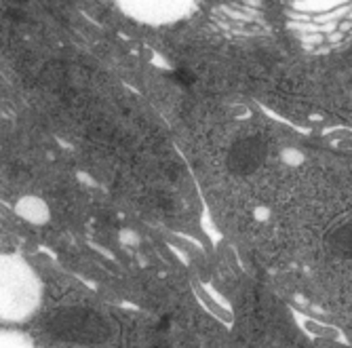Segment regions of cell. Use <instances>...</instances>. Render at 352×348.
Returning <instances> with one entry per match:
<instances>
[{
	"mask_svg": "<svg viewBox=\"0 0 352 348\" xmlns=\"http://www.w3.org/2000/svg\"><path fill=\"white\" fill-rule=\"evenodd\" d=\"M51 331L61 340L72 342H100L108 336V325L102 316L89 310H63L59 312L53 323Z\"/></svg>",
	"mask_w": 352,
	"mask_h": 348,
	"instance_id": "6da1fadb",
	"label": "cell"
},
{
	"mask_svg": "<svg viewBox=\"0 0 352 348\" xmlns=\"http://www.w3.org/2000/svg\"><path fill=\"white\" fill-rule=\"evenodd\" d=\"M266 158V148L262 140L258 138H245L239 140L228 154V167L232 173L239 175H249L258 169Z\"/></svg>",
	"mask_w": 352,
	"mask_h": 348,
	"instance_id": "7a4b0ae2",
	"label": "cell"
},
{
	"mask_svg": "<svg viewBox=\"0 0 352 348\" xmlns=\"http://www.w3.org/2000/svg\"><path fill=\"white\" fill-rule=\"evenodd\" d=\"M333 251L342 253V256H346V253L350 251V224H344L342 228H338L331 239H329Z\"/></svg>",
	"mask_w": 352,
	"mask_h": 348,
	"instance_id": "3957f363",
	"label": "cell"
},
{
	"mask_svg": "<svg viewBox=\"0 0 352 348\" xmlns=\"http://www.w3.org/2000/svg\"><path fill=\"white\" fill-rule=\"evenodd\" d=\"M173 76H175V80L182 83V85H190L192 80H195V78H192V74H188V72H184V70H177Z\"/></svg>",
	"mask_w": 352,
	"mask_h": 348,
	"instance_id": "277c9868",
	"label": "cell"
},
{
	"mask_svg": "<svg viewBox=\"0 0 352 348\" xmlns=\"http://www.w3.org/2000/svg\"><path fill=\"white\" fill-rule=\"evenodd\" d=\"M154 348H163V346H154Z\"/></svg>",
	"mask_w": 352,
	"mask_h": 348,
	"instance_id": "5b68a950",
	"label": "cell"
}]
</instances>
